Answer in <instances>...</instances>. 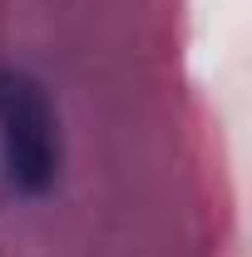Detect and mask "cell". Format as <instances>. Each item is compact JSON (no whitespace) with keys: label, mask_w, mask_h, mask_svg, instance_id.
Returning a JSON list of instances; mask_svg holds the SVG:
<instances>
[{"label":"cell","mask_w":252,"mask_h":257,"mask_svg":"<svg viewBox=\"0 0 252 257\" xmlns=\"http://www.w3.org/2000/svg\"><path fill=\"white\" fill-rule=\"evenodd\" d=\"M0 168H5L10 188L25 198L50 193L60 178L55 104L45 94V84L15 64H0Z\"/></svg>","instance_id":"6da1fadb"}]
</instances>
